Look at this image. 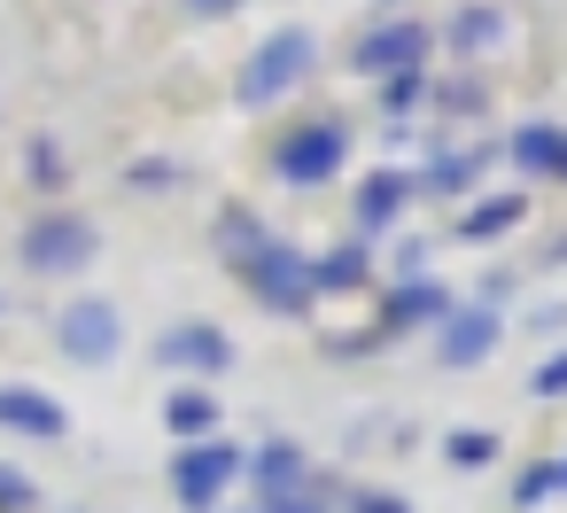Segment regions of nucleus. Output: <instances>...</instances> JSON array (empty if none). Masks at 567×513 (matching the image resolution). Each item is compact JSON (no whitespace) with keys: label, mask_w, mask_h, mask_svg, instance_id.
Listing matches in <instances>:
<instances>
[{"label":"nucleus","mask_w":567,"mask_h":513,"mask_svg":"<svg viewBox=\"0 0 567 513\" xmlns=\"http://www.w3.org/2000/svg\"><path fill=\"white\" fill-rule=\"evenodd\" d=\"M311 71H319V40H311L303 24H280V32L249 55V71L234 79V102H241V110H272V102L296 94Z\"/></svg>","instance_id":"f257e3e1"},{"label":"nucleus","mask_w":567,"mask_h":513,"mask_svg":"<svg viewBox=\"0 0 567 513\" xmlns=\"http://www.w3.org/2000/svg\"><path fill=\"white\" fill-rule=\"evenodd\" d=\"M234 280L257 296V304H272V311H311V257H296L288 242H257V249H241L234 257Z\"/></svg>","instance_id":"f03ea898"},{"label":"nucleus","mask_w":567,"mask_h":513,"mask_svg":"<svg viewBox=\"0 0 567 513\" xmlns=\"http://www.w3.org/2000/svg\"><path fill=\"white\" fill-rule=\"evenodd\" d=\"M94 249H102V234L79 211H48V218L24 226V265L32 273H79V265H94Z\"/></svg>","instance_id":"7ed1b4c3"},{"label":"nucleus","mask_w":567,"mask_h":513,"mask_svg":"<svg viewBox=\"0 0 567 513\" xmlns=\"http://www.w3.org/2000/svg\"><path fill=\"white\" fill-rule=\"evenodd\" d=\"M241 466H249L241 443H210V435H203V443H179V459H172V490H179L187 513H210Z\"/></svg>","instance_id":"20e7f679"},{"label":"nucleus","mask_w":567,"mask_h":513,"mask_svg":"<svg viewBox=\"0 0 567 513\" xmlns=\"http://www.w3.org/2000/svg\"><path fill=\"white\" fill-rule=\"evenodd\" d=\"M342 156H350V133L327 117V125H296V133L272 148V172H280L288 187H319V179L342 172Z\"/></svg>","instance_id":"39448f33"},{"label":"nucleus","mask_w":567,"mask_h":513,"mask_svg":"<svg viewBox=\"0 0 567 513\" xmlns=\"http://www.w3.org/2000/svg\"><path fill=\"white\" fill-rule=\"evenodd\" d=\"M420 63H427V24H412V17L373 24V32L358 40V71H365V79H412Z\"/></svg>","instance_id":"423d86ee"},{"label":"nucleus","mask_w":567,"mask_h":513,"mask_svg":"<svg viewBox=\"0 0 567 513\" xmlns=\"http://www.w3.org/2000/svg\"><path fill=\"white\" fill-rule=\"evenodd\" d=\"M117 335H125V319H117L110 304H71V311L55 319L63 358H79V366H102V358L117 350Z\"/></svg>","instance_id":"0eeeda50"},{"label":"nucleus","mask_w":567,"mask_h":513,"mask_svg":"<svg viewBox=\"0 0 567 513\" xmlns=\"http://www.w3.org/2000/svg\"><path fill=\"white\" fill-rule=\"evenodd\" d=\"M156 358H164V366H187V373H226V366H234V342H226L210 319H187V327H172V335L156 342Z\"/></svg>","instance_id":"6e6552de"},{"label":"nucleus","mask_w":567,"mask_h":513,"mask_svg":"<svg viewBox=\"0 0 567 513\" xmlns=\"http://www.w3.org/2000/svg\"><path fill=\"white\" fill-rule=\"evenodd\" d=\"M435 350H443V366H474V358H489V350H497V311H482V304L458 311V304H451Z\"/></svg>","instance_id":"1a4fd4ad"},{"label":"nucleus","mask_w":567,"mask_h":513,"mask_svg":"<svg viewBox=\"0 0 567 513\" xmlns=\"http://www.w3.org/2000/svg\"><path fill=\"white\" fill-rule=\"evenodd\" d=\"M0 428H17V435H71V412L55 404V397H40V389H0Z\"/></svg>","instance_id":"9d476101"},{"label":"nucleus","mask_w":567,"mask_h":513,"mask_svg":"<svg viewBox=\"0 0 567 513\" xmlns=\"http://www.w3.org/2000/svg\"><path fill=\"white\" fill-rule=\"evenodd\" d=\"M443 327L451 319V296L435 288V280H404V288H389V304H381V327Z\"/></svg>","instance_id":"9b49d317"},{"label":"nucleus","mask_w":567,"mask_h":513,"mask_svg":"<svg viewBox=\"0 0 567 513\" xmlns=\"http://www.w3.org/2000/svg\"><path fill=\"white\" fill-rule=\"evenodd\" d=\"M404 203H412V179H404V172H373V179L358 187V226H365V234H389Z\"/></svg>","instance_id":"f8f14e48"},{"label":"nucleus","mask_w":567,"mask_h":513,"mask_svg":"<svg viewBox=\"0 0 567 513\" xmlns=\"http://www.w3.org/2000/svg\"><path fill=\"white\" fill-rule=\"evenodd\" d=\"M311 482V459L296 443H265L257 451V497H280V490H303Z\"/></svg>","instance_id":"ddd939ff"},{"label":"nucleus","mask_w":567,"mask_h":513,"mask_svg":"<svg viewBox=\"0 0 567 513\" xmlns=\"http://www.w3.org/2000/svg\"><path fill=\"white\" fill-rule=\"evenodd\" d=\"M164 428H172L179 443H187V435H210V428H218V397H210V389H172V397H164Z\"/></svg>","instance_id":"4468645a"},{"label":"nucleus","mask_w":567,"mask_h":513,"mask_svg":"<svg viewBox=\"0 0 567 513\" xmlns=\"http://www.w3.org/2000/svg\"><path fill=\"white\" fill-rule=\"evenodd\" d=\"M520 211H528L520 195H489V203H474V211L458 218V234H466V242H489V234H505V226H520Z\"/></svg>","instance_id":"2eb2a0df"},{"label":"nucleus","mask_w":567,"mask_h":513,"mask_svg":"<svg viewBox=\"0 0 567 513\" xmlns=\"http://www.w3.org/2000/svg\"><path fill=\"white\" fill-rule=\"evenodd\" d=\"M358 280H365V249L358 242H342V249H327L311 265V288H358Z\"/></svg>","instance_id":"dca6fc26"},{"label":"nucleus","mask_w":567,"mask_h":513,"mask_svg":"<svg viewBox=\"0 0 567 513\" xmlns=\"http://www.w3.org/2000/svg\"><path fill=\"white\" fill-rule=\"evenodd\" d=\"M551 148H559V125H520L513 133V164L520 172H551Z\"/></svg>","instance_id":"f3484780"},{"label":"nucleus","mask_w":567,"mask_h":513,"mask_svg":"<svg viewBox=\"0 0 567 513\" xmlns=\"http://www.w3.org/2000/svg\"><path fill=\"white\" fill-rule=\"evenodd\" d=\"M474 172H482V148H474V156H443V164H427V179H420V187H427V195H458Z\"/></svg>","instance_id":"a211bd4d"},{"label":"nucleus","mask_w":567,"mask_h":513,"mask_svg":"<svg viewBox=\"0 0 567 513\" xmlns=\"http://www.w3.org/2000/svg\"><path fill=\"white\" fill-rule=\"evenodd\" d=\"M443 451H451V466H489V459H497V435H489V428H458Z\"/></svg>","instance_id":"6ab92c4d"},{"label":"nucleus","mask_w":567,"mask_h":513,"mask_svg":"<svg viewBox=\"0 0 567 513\" xmlns=\"http://www.w3.org/2000/svg\"><path fill=\"white\" fill-rule=\"evenodd\" d=\"M451 40H458V48H489V40H497V9H466V17L451 24Z\"/></svg>","instance_id":"aec40b11"},{"label":"nucleus","mask_w":567,"mask_h":513,"mask_svg":"<svg viewBox=\"0 0 567 513\" xmlns=\"http://www.w3.org/2000/svg\"><path fill=\"white\" fill-rule=\"evenodd\" d=\"M32 505H40L32 474H17V466H0V513H32Z\"/></svg>","instance_id":"412c9836"},{"label":"nucleus","mask_w":567,"mask_h":513,"mask_svg":"<svg viewBox=\"0 0 567 513\" xmlns=\"http://www.w3.org/2000/svg\"><path fill=\"white\" fill-rule=\"evenodd\" d=\"M257 513H327V497H319V482H303V490H280V497H265Z\"/></svg>","instance_id":"4be33fe9"},{"label":"nucleus","mask_w":567,"mask_h":513,"mask_svg":"<svg viewBox=\"0 0 567 513\" xmlns=\"http://www.w3.org/2000/svg\"><path fill=\"white\" fill-rule=\"evenodd\" d=\"M559 482H551V466H520V482H513V505H544Z\"/></svg>","instance_id":"5701e85b"},{"label":"nucleus","mask_w":567,"mask_h":513,"mask_svg":"<svg viewBox=\"0 0 567 513\" xmlns=\"http://www.w3.org/2000/svg\"><path fill=\"white\" fill-rule=\"evenodd\" d=\"M528 389H536V397H567V350H559V358H544Z\"/></svg>","instance_id":"b1692460"},{"label":"nucleus","mask_w":567,"mask_h":513,"mask_svg":"<svg viewBox=\"0 0 567 513\" xmlns=\"http://www.w3.org/2000/svg\"><path fill=\"white\" fill-rule=\"evenodd\" d=\"M327 513H412V505L381 490V497H342V505H327Z\"/></svg>","instance_id":"393cba45"},{"label":"nucleus","mask_w":567,"mask_h":513,"mask_svg":"<svg viewBox=\"0 0 567 513\" xmlns=\"http://www.w3.org/2000/svg\"><path fill=\"white\" fill-rule=\"evenodd\" d=\"M420 86H427L420 71H412V79H389V110H412V102H420Z\"/></svg>","instance_id":"a878e982"},{"label":"nucleus","mask_w":567,"mask_h":513,"mask_svg":"<svg viewBox=\"0 0 567 513\" xmlns=\"http://www.w3.org/2000/svg\"><path fill=\"white\" fill-rule=\"evenodd\" d=\"M187 9H195V17H234L241 0H187Z\"/></svg>","instance_id":"bb28decb"},{"label":"nucleus","mask_w":567,"mask_h":513,"mask_svg":"<svg viewBox=\"0 0 567 513\" xmlns=\"http://www.w3.org/2000/svg\"><path fill=\"white\" fill-rule=\"evenodd\" d=\"M551 172H559V179H567V133H559V148H551Z\"/></svg>","instance_id":"cd10ccee"},{"label":"nucleus","mask_w":567,"mask_h":513,"mask_svg":"<svg viewBox=\"0 0 567 513\" xmlns=\"http://www.w3.org/2000/svg\"><path fill=\"white\" fill-rule=\"evenodd\" d=\"M551 482H559V490H567V459H551Z\"/></svg>","instance_id":"c85d7f7f"}]
</instances>
